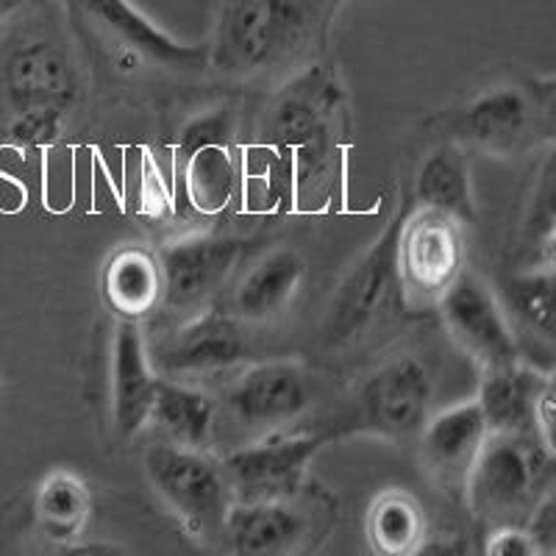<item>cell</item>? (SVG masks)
Segmentation results:
<instances>
[{
	"label": "cell",
	"mask_w": 556,
	"mask_h": 556,
	"mask_svg": "<svg viewBox=\"0 0 556 556\" xmlns=\"http://www.w3.org/2000/svg\"><path fill=\"white\" fill-rule=\"evenodd\" d=\"M245 242L223 235H192L159 253L165 301L176 312H201L223 290L242 260Z\"/></svg>",
	"instance_id": "cell-11"
},
{
	"label": "cell",
	"mask_w": 556,
	"mask_h": 556,
	"mask_svg": "<svg viewBox=\"0 0 556 556\" xmlns=\"http://www.w3.org/2000/svg\"><path fill=\"white\" fill-rule=\"evenodd\" d=\"M431 406V376L415 356H395L367 376L356 395V424L387 440H409L424 431Z\"/></svg>",
	"instance_id": "cell-7"
},
{
	"label": "cell",
	"mask_w": 556,
	"mask_h": 556,
	"mask_svg": "<svg viewBox=\"0 0 556 556\" xmlns=\"http://www.w3.org/2000/svg\"><path fill=\"white\" fill-rule=\"evenodd\" d=\"M309 406V379L295 362H262L248 367L228 392V409L251 429L295 420Z\"/></svg>",
	"instance_id": "cell-15"
},
{
	"label": "cell",
	"mask_w": 556,
	"mask_h": 556,
	"mask_svg": "<svg viewBox=\"0 0 556 556\" xmlns=\"http://www.w3.org/2000/svg\"><path fill=\"white\" fill-rule=\"evenodd\" d=\"M304 276L306 262L301 253L292 248L270 251L248 270V276L237 287L235 304H231L235 317L251 323L270 320L290 306Z\"/></svg>",
	"instance_id": "cell-21"
},
{
	"label": "cell",
	"mask_w": 556,
	"mask_h": 556,
	"mask_svg": "<svg viewBox=\"0 0 556 556\" xmlns=\"http://www.w3.org/2000/svg\"><path fill=\"white\" fill-rule=\"evenodd\" d=\"M520 270H556V151L540 165L518 237Z\"/></svg>",
	"instance_id": "cell-24"
},
{
	"label": "cell",
	"mask_w": 556,
	"mask_h": 556,
	"mask_svg": "<svg viewBox=\"0 0 556 556\" xmlns=\"http://www.w3.org/2000/svg\"><path fill=\"white\" fill-rule=\"evenodd\" d=\"M235 134V121H231V114L226 109H217V112H206L195 121H190L187 126L181 128L176 139V159L190 156L192 151L203 146H212V142H228Z\"/></svg>",
	"instance_id": "cell-29"
},
{
	"label": "cell",
	"mask_w": 556,
	"mask_h": 556,
	"mask_svg": "<svg viewBox=\"0 0 556 556\" xmlns=\"http://www.w3.org/2000/svg\"><path fill=\"white\" fill-rule=\"evenodd\" d=\"M545 123H548V131L556 137V92L551 96L548 106H545Z\"/></svg>",
	"instance_id": "cell-35"
},
{
	"label": "cell",
	"mask_w": 556,
	"mask_h": 556,
	"mask_svg": "<svg viewBox=\"0 0 556 556\" xmlns=\"http://www.w3.org/2000/svg\"><path fill=\"white\" fill-rule=\"evenodd\" d=\"M534 109L520 87H493L465 106L456 131L486 156H515L529 142Z\"/></svg>",
	"instance_id": "cell-17"
},
{
	"label": "cell",
	"mask_w": 556,
	"mask_h": 556,
	"mask_svg": "<svg viewBox=\"0 0 556 556\" xmlns=\"http://www.w3.org/2000/svg\"><path fill=\"white\" fill-rule=\"evenodd\" d=\"M543 376L523 359L481 370L479 401L490 431L501 434H529L534 431V404Z\"/></svg>",
	"instance_id": "cell-20"
},
{
	"label": "cell",
	"mask_w": 556,
	"mask_h": 556,
	"mask_svg": "<svg viewBox=\"0 0 556 556\" xmlns=\"http://www.w3.org/2000/svg\"><path fill=\"white\" fill-rule=\"evenodd\" d=\"M64 117L62 112H20L12 117L9 134L20 148L37 151V148L53 146L62 134Z\"/></svg>",
	"instance_id": "cell-30"
},
{
	"label": "cell",
	"mask_w": 556,
	"mask_h": 556,
	"mask_svg": "<svg viewBox=\"0 0 556 556\" xmlns=\"http://www.w3.org/2000/svg\"><path fill=\"white\" fill-rule=\"evenodd\" d=\"M415 201L417 206L448 212L462 223L473 220V184H470V167L462 148L440 146L424 159L415 178Z\"/></svg>",
	"instance_id": "cell-22"
},
{
	"label": "cell",
	"mask_w": 556,
	"mask_h": 556,
	"mask_svg": "<svg viewBox=\"0 0 556 556\" xmlns=\"http://www.w3.org/2000/svg\"><path fill=\"white\" fill-rule=\"evenodd\" d=\"M484 551L490 556H538V543L531 540L529 529L520 523H506L486 529Z\"/></svg>",
	"instance_id": "cell-31"
},
{
	"label": "cell",
	"mask_w": 556,
	"mask_h": 556,
	"mask_svg": "<svg viewBox=\"0 0 556 556\" xmlns=\"http://www.w3.org/2000/svg\"><path fill=\"white\" fill-rule=\"evenodd\" d=\"M159 374L137 323L121 320L112 342V424L121 440H131L151 424Z\"/></svg>",
	"instance_id": "cell-16"
},
{
	"label": "cell",
	"mask_w": 556,
	"mask_h": 556,
	"mask_svg": "<svg viewBox=\"0 0 556 556\" xmlns=\"http://www.w3.org/2000/svg\"><path fill=\"white\" fill-rule=\"evenodd\" d=\"M504 306L526 331L556 345V270H518L506 278Z\"/></svg>",
	"instance_id": "cell-28"
},
{
	"label": "cell",
	"mask_w": 556,
	"mask_h": 556,
	"mask_svg": "<svg viewBox=\"0 0 556 556\" xmlns=\"http://www.w3.org/2000/svg\"><path fill=\"white\" fill-rule=\"evenodd\" d=\"M146 473L153 493L195 540L223 538L228 509L235 504L223 465L176 443H156L146 451Z\"/></svg>",
	"instance_id": "cell-3"
},
{
	"label": "cell",
	"mask_w": 556,
	"mask_h": 556,
	"mask_svg": "<svg viewBox=\"0 0 556 556\" xmlns=\"http://www.w3.org/2000/svg\"><path fill=\"white\" fill-rule=\"evenodd\" d=\"M3 92L12 114L62 112L78 98L76 70L51 39H28L14 48L3 67Z\"/></svg>",
	"instance_id": "cell-12"
},
{
	"label": "cell",
	"mask_w": 556,
	"mask_h": 556,
	"mask_svg": "<svg viewBox=\"0 0 556 556\" xmlns=\"http://www.w3.org/2000/svg\"><path fill=\"white\" fill-rule=\"evenodd\" d=\"M165 298L159 253L142 245H123L103 267V301L121 320H142Z\"/></svg>",
	"instance_id": "cell-19"
},
{
	"label": "cell",
	"mask_w": 556,
	"mask_h": 556,
	"mask_svg": "<svg viewBox=\"0 0 556 556\" xmlns=\"http://www.w3.org/2000/svg\"><path fill=\"white\" fill-rule=\"evenodd\" d=\"M440 317L451 340L481 367L509 365L520 359L518 340L509 326L506 306L473 273L462 270L454 285L437 298Z\"/></svg>",
	"instance_id": "cell-6"
},
{
	"label": "cell",
	"mask_w": 556,
	"mask_h": 556,
	"mask_svg": "<svg viewBox=\"0 0 556 556\" xmlns=\"http://www.w3.org/2000/svg\"><path fill=\"white\" fill-rule=\"evenodd\" d=\"M89 513H92V498H89L81 476L70 473V470H53L37 486L34 515H37L39 531L48 540L70 543V540L81 538Z\"/></svg>",
	"instance_id": "cell-25"
},
{
	"label": "cell",
	"mask_w": 556,
	"mask_h": 556,
	"mask_svg": "<svg viewBox=\"0 0 556 556\" xmlns=\"http://www.w3.org/2000/svg\"><path fill=\"white\" fill-rule=\"evenodd\" d=\"M367 540L381 556L417 554L426 545V515L404 490H387L367 513Z\"/></svg>",
	"instance_id": "cell-26"
},
{
	"label": "cell",
	"mask_w": 556,
	"mask_h": 556,
	"mask_svg": "<svg viewBox=\"0 0 556 556\" xmlns=\"http://www.w3.org/2000/svg\"><path fill=\"white\" fill-rule=\"evenodd\" d=\"M523 526L529 529L531 540L538 543L540 554L556 551V486L538 501Z\"/></svg>",
	"instance_id": "cell-33"
},
{
	"label": "cell",
	"mask_w": 556,
	"mask_h": 556,
	"mask_svg": "<svg viewBox=\"0 0 556 556\" xmlns=\"http://www.w3.org/2000/svg\"><path fill=\"white\" fill-rule=\"evenodd\" d=\"M420 456L424 465L437 484L448 490H462L468 484V476L484 448L490 426L484 420L479 401H465V404L448 406L429 417L420 431Z\"/></svg>",
	"instance_id": "cell-14"
},
{
	"label": "cell",
	"mask_w": 556,
	"mask_h": 556,
	"mask_svg": "<svg viewBox=\"0 0 556 556\" xmlns=\"http://www.w3.org/2000/svg\"><path fill=\"white\" fill-rule=\"evenodd\" d=\"M245 340L235 315L217 309L192 312L181 329L151 351V362L159 374L198 376L226 370L242 362Z\"/></svg>",
	"instance_id": "cell-13"
},
{
	"label": "cell",
	"mask_w": 556,
	"mask_h": 556,
	"mask_svg": "<svg viewBox=\"0 0 556 556\" xmlns=\"http://www.w3.org/2000/svg\"><path fill=\"white\" fill-rule=\"evenodd\" d=\"M465 223L448 212L415 206L404 215L395 245L399 281L406 292L437 301L465 270Z\"/></svg>",
	"instance_id": "cell-5"
},
{
	"label": "cell",
	"mask_w": 556,
	"mask_h": 556,
	"mask_svg": "<svg viewBox=\"0 0 556 556\" xmlns=\"http://www.w3.org/2000/svg\"><path fill=\"white\" fill-rule=\"evenodd\" d=\"M20 3H23V0H0V20H7L9 14L20 7Z\"/></svg>",
	"instance_id": "cell-36"
},
{
	"label": "cell",
	"mask_w": 556,
	"mask_h": 556,
	"mask_svg": "<svg viewBox=\"0 0 556 556\" xmlns=\"http://www.w3.org/2000/svg\"><path fill=\"white\" fill-rule=\"evenodd\" d=\"M142 208L151 217H162L170 208V192H167L162 170L151 156L142 162Z\"/></svg>",
	"instance_id": "cell-34"
},
{
	"label": "cell",
	"mask_w": 556,
	"mask_h": 556,
	"mask_svg": "<svg viewBox=\"0 0 556 556\" xmlns=\"http://www.w3.org/2000/svg\"><path fill=\"white\" fill-rule=\"evenodd\" d=\"M534 434L556 456V367L543 376L534 404Z\"/></svg>",
	"instance_id": "cell-32"
},
{
	"label": "cell",
	"mask_w": 556,
	"mask_h": 556,
	"mask_svg": "<svg viewBox=\"0 0 556 556\" xmlns=\"http://www.w3.org/2000/svg\"><path fill=\"white\" fill-rule=\"evenodd\" d=\"M556 486V456L529 434L490 431L465 484L470 513L481 526L526 523L531 509Z\"/></svg>",
	"instance_id": "cell-2"
},
{
	"label": "cell",
	"mask_w": 556,
	"mask_h": 556,
	"mask_svg": "<svg viewBox=\"0 0 556 556\" xmlns=\"http://www.w3.org/2000/svg\"><path fill=\"white\" fill-rule=\"evenodd\" d=\"M326 437H267L262 443L235 451L223 462L231 498L242 501H292L306 481L312 459Z\"/></svg>",
	"instance_id": "cell-8"
},
{
	"label": "cell",
	"mask_w": 556,
	"mask_h": 556,
	"mask_svg": "<svg viewBox=\"0 0 556 556\" xmlns=\"http://www.w3.org/2000/svg\"><path fill=\"white\" fill-rule=\"evenodd\" d=\"M78 23L112 42L114 59L128 64L151 62L170 70H203L208 64L206 45H184L148 20L131 0H64Z\"/></svg>",
	"instance_id": "cell-4"
},
{
	"label": "cell",
	"mask_w": 556,
	"mask_h": 556,
	"mask_svg": "<svg viewBox=\"0 0 556 556\" xmlns=\"http://www.w3.org/2000/svg\"><path fill=\"white\" fill-rule=\"evenodd\" d=\"M401 220L404 217L392 220L381 231L379 240L362 253L337 285L329 309H326V320H323V345L326 348L345 345L359 337V331L367 329V323L374 320L376 312L390 295L392 281L399 278L395 245H399Z\"/></svg>",
	"instance_id": "cell-9"
},
{
	"label": "cell",
	"mask_w": 556,
	"mask_h": 556,
	"mask_svg": "<svg viewBox=\"0 0 556 556\" xmlns=\"http://www.w3.org/2000/svg\"><path fill=\"white\" fill-rule=\"evenodd\" d=\"M340 0H226L208 64L228 78L301 73L323 51Z\"/></svg>",
	"instance_id": "cell-1"
},
{
	"label": "cell",
	"mask_w": 556,
	"mask_h": 556,
	"mask_svg": "<svg viewBox=\"0 0 556 556\" xmlns=\"http://www.w3.org/2000/svg\"><path fill=\"white\" fill-rule=\"evenodd\" d=\"M345 101L334 73L326 64H309L285 84L265 123V137L278 148H295L301 156L326 151L329 117Z\"/></svg>",
	"instance_id": "cell-10"
},
{
	"label": "cell",
	"mask_w": 556,
	"mask_h": 556,
	"mask_svg": "<svg viewBox=\"0 0 556 556\" xmlns=\"http://www.w3.org/2000/svg\"><path fill=\"white\" fill-rule=\"evenodd\" d=\"M187 198L201 215H217L231 203L237 190V165L228 142H212L178 162Z\"/></svg>",
	"instance_id": "cell-27"
},
{
	"label": "cell",
	"mask_w": 556,
	"mask_h": 556,
	"mask_svg": "<svg viewBox=\"0 0 556 556\" xmlns=\"http://www.w3.org/2000/svg\"><path fill=\"white\" fill-rule=\"evenodd\" d=\"M306 534V518L290 501H235L223 538L228 548L245 556L290 554Z\"/></svg>",
	"instance_id": "cell-18"
},
{
	"label": "cell",
	"mask_w": 556,
	"mask_h": 556,
	"mask_svg": "<svg viewBox=\"0 0 556 556\" xmlns=\"http://www.w3.org/2000/svg\"><path fill=\"white\" fill-rule=\"evenodd\" d=\"M151 424L170 437V443L203 448L215 429V404L195 387L178 384L176 379H159Z\"/></svg>",
	"instance_id": "cell-23"
}]
</instances>
